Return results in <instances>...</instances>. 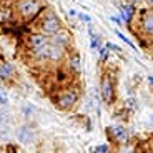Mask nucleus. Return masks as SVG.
Returning <instances> with one entry per match:
<instances>
[{"label":"nucleus","mask_w":153,"mask_h":153,"mask_svg":"<svg viewBox=\"0 0 153 153\" xmlns=\"http://www.w3.org/2000/svg\"><path fill=\"white\" fill-rule=\"evenodd\" d=\"M70 67H73V70H80V58L73 57L72 60H70Z\"/></svg>","instance_id":"16"},{"label":"nucleus","mask_w":153,"mask_h":153,"mask_svg":"<svg viewBox=\"0 0 153 153\" xmlns=\"http://www.w3.org/2000/svg\"><path fill=\"white\" fill-rule=\"evenodd\" d=\"M68 13H70V15H72V17H76V12H75V10H70Z\"/></svg>","instance_id":"23"},{"label":"nucleus","mask_w":153,"mask_h":153,"mask_svg":"<svg viewBox=\"0 0 153 153\" xmlns=\"http://www.w3.org/2000/svg\"><path fill=\"white\" fill-rule=\"evenodd\" d=\"M133 12H135V8H133V5H125V7L122 8V17L125 19V22H130V19H131V15H133Z\"/></svg>","instance_id":"12"},{"label":"nucleus","mask_w":153,"mask_h":153,"mask_svg":"<svg viewBox=\"0 0 153 153\" xmlns=\"http://www.w3.org/2000/svg\"><path fill=\"white\" fill-rule=\"evenodd\" d=\"M38 10H40V4L37 0H23L20 4V12L25 19H32Z\"/></svg>","instance_id":"2"},{"label":"nucleus","mask_w":153,"mask_h":153,"mask_svg":"<svg viewBox=\"0 0 153 153\" xmlns=\"http://www.w3.org/2000/svg\"><path fill=\"white\" fill-rule=\"evenodd\" d=\"M108 152V146L107 145H102V146H98V148L95 150V153H107Z\"/></svg>","instance_id":"18"},{"label":"nucleus","mask_w":153,"mask_h":153,"mask_svg":"<svg viewBox=\"0 0 153 153\" xmlns=\"http://www.w3.org/2000/svg\"><path fill=\"white\" fill-rule=\"evenodd\" d=\"M111 20H113V22L117 23V25H122V20H120L118 17H111Z\"/></svg>","instance_id":"22"},{"label":"nucleus","mask_w":153,"mask_h":153,"mask_svg":"<svg viewBox=\"0 0 153 153\" xmlns=\"http://www.w3.org/2000/svg\"><path fill=\"white\" fill-rule=\"evenodd\" d=\"M126 105H128V107H130V108H135V100H128V102H126Z\"/></svg>","instance_id":"21"},{"label":"nucleus","mask_w":153,"mask_h":153,"mask_svg":"<svg viewBox=\"0 0 153 153\" xmlns=\"http://www.w3.org/2000/svg\"><path fill=\"white\" fill-rule=\"evenodd\" d=\"M62 55H63V48H62L60 45H50V50H48V58L50 60H60L62 58Z\"/></svg>","instance_id":"10"},{"label":"nucleus","mask_w":153,"mask_h":153,"mask_svg":"<svg viewBox=\"0 0 153 153\" xmlns=\"http://www.w3.org/2000/svg\"><path fill=\"white\" fill-rule=\"evenodd\" d=\"M5 103H8V95L4 88H0V105H5Z\"/></svg>","instance_id":"15"},{"label":"nucleus","mask_w":153,"mask_h":153,"mask_svg":"<svg viewBox=\"0 0 153 153\" xmlns=\"http://www.w3.org/2000/svg\"><path fill=\"white\" fill-rule=\"evenodd\" d=\"M28 43H30V47L33 50L40 48V47L47 45L48 43V40H47L45 35H40V33H35V35H30V38H28Z\"/></svg>","instance_id":"6"},{"label":"nucleus","mask_w":153,"mask_h":153,"mask_svg":"<svg viewBox=\"0 0 153 153\" xmlns=\"http://www.w3.org/2000/svg\"><path fill=\"white\" fill-rule=\"evenodd\" d=\"M102 98L105 103H111V100H113V85H111L108 75H105L102 80Z\"/></svg>","instance_id":"3"},{"label":"nucleus","mask_w":153,"mask_h":153,"mask_svg":"<svg viewBox=\"0 0 153 153\" xmlns=\"http://www.w3.org/2000/svg\"><path fill=\"white\" fill-rule=\"evenodd\" d=\"M55 35V37H53V42H55V45H65V43H68V40H70V33H68V32H65V30H63V32H60V30H58L57 32V33H53Z\"/></svg>","instance_id":"9"},{"label":"nucleus","mask_w":153,"mask_h":153,"mask_svg":"<svg viewBox=\"0 0 153 153\" xmlns=\"http://www.w3.org/2000/svg\"><path fill=\"white\" fill-rule=\"evenodd\" d=\"M110 131L120 143H126V140H128V131H126L123 126H111Z\"/></svg>","instance_id":"7"},{"label":"nucleus","mask_w":153,"mask_h":153,"mask_svg":"<svg viewBox=\"0 0 153 153\" xmlns=\"http://www.w3.org/2000/svg\"><path fill=\"white\" fill-rule=\"evenodd\" d=\"M2 123H4V115L0 113V125H2Z\"/></svg>","instance_id":"24"},{"label":"nucleus","mask_w":153,"mask_h":153,"mask_svg":"<svg viewBox=\"0 0 153 153\" xmlns=\"http://www.w3.org/2000/svg\"><path fill=\"white\" fill-rule=\"evenodd\" d=\"M100 57L105 58L107 57V47H103V48H100Z\"/></svg>","instance_id":"20"},{"label":"nucleus","mask_w":153,"mask_h":153,"mask_svg":"<svg viewBox=\"0 0 153 153\" xmlns=\"http://www.w3.org/2000/svg\"><path fill=\"white\" fill-rule=\"evenodd\" d=\"M76 102V95H73V93H65V95H62L60 98L57 100V107L60 108V110H68V108H72L73 105H75Z\"/></svg>","instance_id":"4"},{"label":"nucleus","mask_w":153,"mask_h":153,"mask_svg":"<svg viewBox=\"0 0 153 153\" xmlns=\"http://www.w3.org/2000/svg\"><path fill=\"white\" fill-rule=\"evenodd\" d=\"M142 25H143V28H145L146 33H152V30H153V15H152V12L150 10H146L145 13H143Z\"/></svg>","instance_id":"8"},{"label":"nucleus","mask_w":153,"mask_h":153,"mask_svg":"<svg viewBox=\"0 0 153 153\" xmlns=\"http://www.w3.org/2000/svg\"><path fill=\"white\" fill-rule=\"evenodd\" d=\"M48 50H50V45L47 43V45L40 47V48L33 50V52H35V55H37L38 58H48Z\"/></svg>","instance_id":"13"},{"label":"nucleus","mask_w":153,"mask_h":153,"mask_svg":"<svg viewBox=\"0 0 153 153\" xmlns=\"http://www.w3.org/2000/svg\"><path fill=\"white\" fill-rule=\"evenodd\" d=\"M13 76V67L10 63H4V65L0 67V78L2 80H8Z\"/></svg>","instance_id":"11"},{"label":"nucleus","mask_w":153,"mask_h":153,"mask_svg":"<svg viewBox=\"0 0 153 153\" xmlns=\"http://www.w3.org/2000/svg\"><path fill=\"white\" fill-rule=\"evenodd\" d=\"M42 30H43V33H47V35H53L60 30V20H58V17L55 15V13H48V15L43 19Z\"/></svg>","instance_id":"1"},{"label":"nucleus","mask_w":153,"mask_h":153,"mask_svg":"<svg viewBox=\"0 0 153 153\" xmlns=\"http://www.w3.org/2000/svg\"><path fill=\"white\" fill-rule=\"evenodd\" d=\"M117 35H118V37H120V38H122V40H123V42H125V43H126V45H130V47H131V48H135V45H133V43H131V42H130V38H128V37H125V35H123V33H122V32H117Z\"/></svg>","instance_id":"17"},{"label":"nucleus","mask_w":153,"mask_h":153,"mask_svg":"<svg viewBox=\"0 0 153 153\" xmlns=\"http://www.w3.org/2000/svg\"><path fill=\"white\" fill-rule=\"evenodd\" d=\"M17 138H19L20 143L28 145V143H32L33 135H32V130H28L27 126H22V128H19V130H17Z\"/></svg>","instance_id":"5"},{"label":"nucleus","mask_w":153,"mask_h":153,"mask_svg":"<svg viewBox=\"0 0 153 153\" xmlns=\"http://www.w3.org/2000/svg\"><path fill=\"white\" fill-rule=\"evenodd\" d=\"M10 19V10L8 8H0V23L7 22Z\"/></svg>","instance_id":"14"},{"label":"nucleus","mask_w":153,"mask_h":153,"mask_svg":"<svg viewBox=\"0 0 153 153\" xmlns=\"http://www.w3.org/2000/svg\"><path fill=\"white\" fill-rule=\"evenodd\" d=\"M80 19L83 20V22H88V23L92 22V19H90V17H88V15H85V13H82V15H80Z\"/></svg>","instance_id":"19"}]
</instances>
